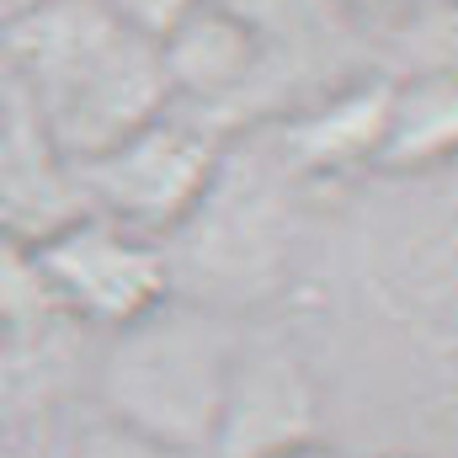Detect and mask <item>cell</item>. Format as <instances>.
<instances>
[{
	"mask_svg": "<svg viewBox=\"0 0 458 458\" xmlns=\"http://www.w3.org/2000/svg\"><path fill=\"white\" fill-rule=\"evenodd\" d=\"M384 458H427V454H384Z\"/></svg>",
	"mask_w": 458,
	"mask_h": 458,
	"instance_id": "obj_20",
	"label": "cell"
},
{
	"mask_svg": "<svg viewBox=\"0 0 458 458\" xmlns=\"http://www.w3.org/2000/svg\"><path fill=\"white\" fill-rule=\"evenodd\" d=\"M384 97H389L384 75L326 86L315 102H299L293 113L277 117L267 128V139H272L277 160L304 187L346 182L357 171H373V149H378V128H384Z\"/></svg>",
	"mask_w": 458,
	"mask_h": 458,
	"instance_id": "obj_8",
	"label": "cell"
},
{
	"mask_svg": "<svg viewBox=\"0 0 458 458\" xmlns=\"http://www.w3.org/2000/svg\"><path fill=\"white\" fill-rule=\"evenodd\" d=\"M458 149V86L454 70H405L389 81L384 128L373 149V176L384 182H432L448 176Z\"/></svg>",
	"mask_w": 458,
	"mask_h": 458,
	"instance_id": "obj_10",
	"label": "cell"
},
{
	"mask_svg": "<svg viewBox=\"0 0 458 458\" xmlns=\"http://www.w3.org/2000/svg\"><path fill=\"white\" fill-rule=\"evenodd\" d=\"M299 192L310 187L277 160L267 128L229 139L203 203L165 240L176 299L208 304L219 315L267 304L293 272Z\"/></svg>",
	"mask_w": 458,
	"mask_h": 458,
	"instance_id": "obj_2",
	"label": "cell"
},
{
	"mask_svg": "<svg viewBox=\"0 0 458 458\" xmlns=\"http://www.w3.org/2000/svg\"><path fill=\"white\" fill-rule=\"evenodd\" d=\"M75 214H86L75 165L48 144V133L38 128V117L27 113L16 91L11 113L0 123V229L38 245Z\"/></svg>",
	"mask_w": 458,
	"mask_h": 458,
	"instance_id": "obj_9",
	"label": "cell"
},
{
	"mask_svg": "<svg viewBox=\"0 0 458 458\" xmlns=\"http://www.w3.org/2000/svg\"><path fill=\"white\" fill-rule=\"evenodd\" d=\"M11 102H16V86H11V70H5V59H0V123L11 113Z\"/></svg>",
	"mask_w": 458,
	"mask_h": 458,
	"instance_id": "obj_17",
	"label": "cell"
},
{
	"mask_svg": "<svg viewBox=\"0 0 458 458\" xmlns=\"http://www.w3.org/2000/svg\"><path fill=\"white\" fill-rule=\"evenodd\" d=\"M43 458H59V427H54V437H48V448H43Z\"/></svg>",
	"mask_w": 458,
	"mask_h": 458,
	"instance_id": "obj_19",
	"label": "cell"
},
{
	"mask_svg": "<svg viewBox=\"0 0 458 458\" xmlns=\"http://www.w3.org/2000/svg\"><path fill=\"white\" fill-rule=\"evenodd\" d=\"M229 133L192 107H165L133 133H123L102 155L75 165L81 198L91 214L117 219L149 240H171L203 203Z\"/></svg>",
	"mask_w": 458,
	"mask_h": 458,
	"instance_id": "obj_4",
	"label": "cell"
},
{
	"mask_svg": "<svg viewBox=\"0 0 458 458\" xmlns=\"http://www.w3.org/2000/svg\"><path fill=\"white\" fill-rule=\"evenodd\" d=\"M48 437L43 427H0V458H43Z\"/></svg>",
	"mask_w": 458,
	"mask_h": 458,
	"instance_id": "obj_14",
	"label": "cell"
},
{
	"mask_svg": "<svg viewBox=\"0 0 458 458\" xmlns=\"http://www.w3.org/2000/svg\"><path fill=\"white\" fill-rule=\"evenodd\" d=\"M272 458H357L352 448H342V443H331V437H315V443H299V448H283V454Z\"/></svg>",
	"mask_w": 458,
	"mask_h": 458,
	"instance_id": "obj_15",
	"label": "cell"
},
{
	"mask_svg": "<svg viewBox=\"0 0 458 458\" xmlns=\"http://www.w3.org/2000/svg\"><path fill=\"white\" fill-rule=\"evenodd\" d=\"M59 320L64 315L54 310V293L43 283L32 240H16V234L0 229V336L43 331V326H59Z\"/></svg>",
	"mask_w": 458,
	"mask_h": 458,
	"instance_id": "obj_11",
	"label": "cell"
},
{
	"mask_svg": "<svg viewBox=\"0 0 458 458\" xmlns=\"http://www.w3.org/2000/svg\"><path fill=\"white\" fill-rule=\"evenodd\" d=\"M117 16L133 27V32H144L149 43H160L182 16H192L198 5H208V0H107Z\"/></svg>",
	"mask_w": 458,
	"mask_h": 458,
	"instance_id": "obj_13",
	"label": "cell"
},
{
	"mask_svg": "<svg viewBox=\"0 0 458 458\" xmlns=\"http://www.w3.org/2000/svg\"><path fill=\"white\" fill-rule=\"evenodd\" d=\"M240 320L192 299H165L155 315L107 336L91 362L97 416L155 437L176 454L208 458Z\"/></svg>",
	"mask_w": 458,
	"mask_h": 458,
	"instance_id": "obj_3",
	"label": "cell"
},
{
	"mask_svg": "<svg viewBox=\"0 0 458 458\" xmlns=\"http://www.w3.org/2000/svg\"><path fill=\"white\" fill-rule=\"evenodd\" d=\"M331 5H342V11H373V5H389V0H331Z\"/></svg>",
	"mask_w": 458,
	"mask_h": 458,
	"instance_id": "obj_18",
	"label": "cell"
},
{
	"mask_svg": "<svg viewBox=\"0 0 458 458\" xmlns=\"http://www.w3.org/2000/svg\"><path fill=\"white\" fill-rule=\"evenodd\" d=\"M326 437V378L283 331H240L208 458H272Z\"/></svg>",
	"mask_w": 458,
	"mask_h": 458,
	"instance_id": "obj_6",
	"label": "cell"
},
{
	"mask_svg": "<svg viewBox=\"0 0 458 458\" xmlns=\"http://www.w3.org/2000/svg\"><path fill=\"white\" fill-rule=\"evenodd\" d=\"M0 59L27 113L70 165L171 107L160 48L107 0H32L5 32Z\"/></svg>",
	"mask_w": 458,
	"mask_h": 458,
	"instance_id": "obj_1",
	"label": "cell"
},
{
	"mask_svg": "<svg viewBox=\"0 0 458 458\" xmlns=\"http://www.w3.org/2000/svg\"><path fill=\"white\" fill-rule=\"evenodd\" d=\"M32 250L54 310L86 336H117L133 320L155 315L165 299H176L165 240H149L91 208L43 234Z\"/></svg>",
	"mask_w": 458,
	"mask_h": 458,
	"instance_id": "obj_5",
	"label": "cell"
},
{
	"mask_svg": "<svg viewBox=\"0 0 458 458\" xmlns=\"http://www.w3.org/2000/svg\"><path fill=\"white\" fill-rule=\"evenodd\" d=\"M155 48H160V75L171 102L225 128V102L256 91V81L267 75L272 38L229 0H208L192 16H182Z\"/></svg>",
	"mask_w": 458,
	"mask_h": 458,
	"instance_id": "obj_7",
	"label": "cell"
},
{
	"mask_svg": "<svg viewBox=\"0 0 458 458\" xmlns=\"http://www.w3.org/2000/svg\"><path fill=\"white\" fill-rule=\"evenodd\" d=\"M59 458H192V454H176L155 437H139V432L117 427L107 416H86L70 432H59Z\"/></svg>",
	"mask_w": 458,
	"mask_h": 458,
	"instance_id": "obj_12",
	"label": "cell"
},
{
	"mask_svg": "<svg viewBox=\"0 0 458 458\" xmlns=\"http://www.w3.org/2000/svg\"><path fill=\"white\" fill-rule=\"evenodd\" d=\"M27 5H32V0H0V43H5V32L16 27V16H21Z\"/></svg>",
	"mask_w": 458,
	"mask_h": 458,
	"instance_id": "obj_16",
	"label": "cell"
}]
</instances>
